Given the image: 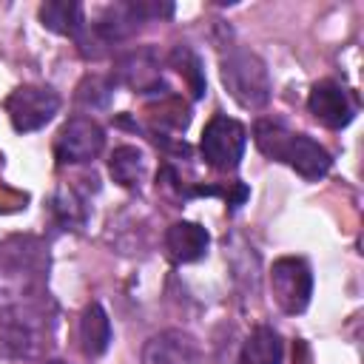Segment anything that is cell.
<instances>
[{"label": "cell", "instance_id": "6da1fadb", "mask_svg": "<svg viewBox=\"0 0 364 364\" xmlns=\"http://www.w3.org/2000/svg\"><path fill=\"white\" fill-rule=\"evenodd\" d=\"M253 139L267 159L290 165L304 179H321L333 165V156L324 145H318L307 134L290 131L282 119H259L253 125Z\"/></svg>", "mask_w": 364, "mask_h": 364}, {"label": "cell", "instance_id": "7a4b0ae2", "mask_svg": "<svg viewBox=\"0 0 364 364\" xmlns=\"http://www.w3.org/2000/svg\"><path fill=\"white\" fill-rule=\"evenodd\" d=\"M222 82L228 88V94L242 105V108H264L270 102V71L264 65V60L242 46L228 48V54L222 57Z\"/></svg>", "mask_w": 364, "mask_h": 364}, {"label": "cell", "instance_id": "3957f363", "mask_svg": "<svg viewBox=\"0 0 364 364\" xmlns=\"http://www.w3.org/2000/svg\"><path fill=\"white\" fill-rule=\"evenodd\" d=\"M202 156L213 171H236L245 148H247V131L239 119L228 117V114H216L210 117V122L202 131Z\"/></svg>", "mask_w": 364, "mask_h": 364}, {"label": "cell", "instance_id": "277c9868", "mask_svg": "<svg viewBox=\"0 0 364 364\" xmlns=\"http://www.w3.org/2000/svg\"><path fill=\"white\" fill-rule=\"evenodd\" d=\"M270 290L276 304L287 316H299L307 310L313 296V270L301 256H282L270 267Z\"/></svg>", "mask_w": 364, "mask_h": 364}, {"label": "cell", "instance_id": "5b68a950", "mask_svg": "<svg viewBox=\"0 0 364 364\" xmlns=\"http://www.w3.org/2000/svg\"><path fill=\"white\" fill-rule=\"evenodd\" d=\"M6 111L11 125L20 134H28L54 119V114L60 111V97L46 85H20L9 94Z\"/></svg>", "mask_w": 364, "mask_h": 364}, {"label": "cell", "instance_id": "8992f818", "mask_svg": "<svg viewBox=\"0 0 364 364\" xmlns=\"http://www.w3.org/2000/svg\"><path fill=\"white\" fill-rule=\"evenodd\" d=\"M105 145V131L91 117H71L54 142V154L60 162H91Z\"/></svg>", "mask_w": 364, "mask_h": 364}, {"label": "cell", "instance_id": "52a82bcc", "mask_svg": "<svg viewBox=\"0 0 364 364\" xmlns=\"http://www.w3.org/2000/svg\"><path fill=\"white\" fill-rule=\"evenodd\" d=\"M37 318H43L40 307H14L0 324V350L14 358H31L46 330V324Z\"/></svg>", "mask_w": 364, "mask_h": 364}, {"label": "cell", "instance_id": "ba28073f", "mask_svg": "<svg viewBox=\"0 0 364 364\" xmlns=\"http://www.w3.org/2000/svg\"><path fill=\"white\" fill-rule=\"evenodd\" d=\"M307 108L327 128H347L353 122V117H355V100H353V94L341 82H336V80L316 82L310 88Z\"/></svg>", "mask_w": 364, "mask_h": 364}, {"label": "cell", "instance_id": "9c48e42d", "mask_svg": "<svg viewBox=\"0 0 364 364\" xmlns=\"http://www.w3.org/2000/svg\"><path fill=\"white\" fill-rule=\"evenodd\" d=\"M111 80L134 88L136 94H154L156 88H162V65H159L156 51L151 46L131 48L128 54L117 60Z\"/></svg>", "mask_w": 364, "mask_h": 364}, {"label": "cell", "instance_id": "30bf717a", "mask_svg": "<svg viewBox=\"0 0 364 364\" xmlns=\"http://www.w3.org/2000/svg\"><path fill=\"white\" fill-rule=\"evenodd\" d=\"M142 364H202V350L185 330H162L145 341Z\"/></svg>", "mask_w": 364, "mask_h": 364}, {"label": "cell", "instance_id": "8fae6325", "mask_svg": "<svg viewBox=\"0 0 364 364\" xmlns=\"http://www.w3.org/2000/svg\"><path fill=\"white\" fill-rule=\"evenodd\" d=\"M208 245H210V233L196 222L182 219L165 230V250L176 264L199 262L208 253Z\"/></svg>", "mask_w": 364, "mask_h": 364}, {"label": "cell", "instance_id": "7c38bea8", "mask_svg": "<svg viewBox=\"0 0 364 364\" xmlns=\"http://www.w3.org/2000/svg\"><path fill=\"white\" fill-rule=\"evenodd\" d=\"M0 264L11 273H20V276L43 273L48 267V253L37 239H31V236L20 239L17 236V239H9L0 247Z\"/></svg>", "mask_w": 364, "mask_h": 364}, {"label": "cell", "instance_id": "4fadbf2b", "mask_svg": "<svg viewBox=\"0 0 364 364\" xmlns=\"http://www.w3.org/2000/svg\"><path fill=\"white\" fill-rule=\"evenodd\" d=\"M77 336H80V347L88 358H97L108 350V344H111V318H108V313L100 301L85 304V310L80 313Z\"/></svg>", "mask_w": 364, "mask_h": 364}, {"label": "cell", "instance_id": "5bb4252c", "mask_svg": "<svg viewBox=\"0 0 364 364\" xmlns=\"http://www.w3.org/2000/svg\"><path fill=\"white\" fill-rule=\"evenodd\" d=\"M40 20L48 31L65 34V37H80L85 28V11L74 0H51L40 6Z\"/></svg>", "mask_w": 364, "mask_h": 364}, {"label": "cell", "instance_id": "9a60e30c", "mask_svg": "<svg viewBox=\"0 0 364 364\" xmlns=\"http://www.w3.org/2000/svg\"><path fill=\"white\" fill-rule=\"evenodd\" d=\"M284 358V344H282V336L267 327V324H259L247 341H245V350H242V361L245 364H282Z\"/></svg>", "mask_w": 364, "mask_h": 364}, {"label": "cell", "instance_id": "2e32d148", "mask_svg": "<svg viewBox=\"0 0 364 364\" xmlns=\"http://www.w3.org/2000/svg\"><path fill=\"white\" fill-rule=\"evenodd\" d=\"M108 171H111V176H114L117 185H122V188H139V182L145 176V156L134 145H119L111 154Z\"/></svg>", "mask_w": 364, "mask_h": 364}, {"label": "cell", "instance_id": "e0dca14e", "mask_svg": "<svg viewBox=\"0 0 364 364\" xmlns=\"http://www.w3.org/2000/svg\"><path fill=\"white\" fill-rule=\"evenodd\" d=\"M171 65H173L179 74H185V80L191 82V91H193V97H202V94H205V74H202L199 57H196L191 48H185V46H176V48L171 51Z\"/></svg>", "mask_w": 364, "mask_h": 364}, {"label": "cell", "instance_id": "ac0fdd59", "mask_svg": "<svg viewBox=\"0 0 364 364\" xmlns=\"http://www.w3.org/2000/svg\"><path fill=\"white\" fill-rule=\"evenodd\" d=\"M111 82L114 80H102V77H85L82 80V85L77 88L80 94H77V100L80 102H85V105H105L108 102V97H111Z\"/></svg>", "mask_w": 364, "mask_h": 364}, {"label": "cell", "instance_id": "d6986e66", "mask_svg": "<svg viewBox=\"0 0 364 364\" xmlns=\"http://www.w3.org/2000/svg\"><path fill=\"white\" fill-rule=\"evenodd\" d=\"M43 364H68V361H63V358H51V361H43Z\"/></svg>", "mask_w": 364, "mask_h": 364}]
</instances>
